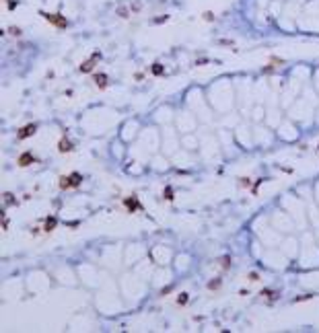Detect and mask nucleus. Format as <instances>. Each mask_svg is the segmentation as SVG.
Here are the masks:
<instances>
[{
    "label": "nucleus",
    "mask_w": 319,
    "mask_h": 333,
    "mask_svg": "<svg viewBox=\"0 0 319 333\" xmlns=\"http://www.w3.org/2000/svg\"><path fill=\"white\" fill-rule=\"evenodd\" d=\"M317 152H319V146H317Z\"/></svg>",
    "instance_id": "obj_21"
},
{
    "label": "nucleus",
    "mask_w": 319,
    "mask_h": 333,
    "mask_svg": "<svg viewBox=\"0 0 319 333\" xmlns=\"http://www.w3.org/2000/svg\"><path fill=\"white\" fill-rule=\"evenodd\" d=\"M58 148H60V152H70L74 146H72V142H68L66 138H62V140L58 142Z\"/></svg>",
    "instance_id": "obj_5"
},
{
    "label": "nucleus",
    "mask_w": 319,
    "mask_h": 333,
    "mask_svg": "<svg viewBox=\"0 0 319 333\" xmlns=\"http://www.w3.org/2000/svg\"><path fill=\"white\" fill-rule=\"evenodd\" d=\"M165 199H167V202H171V199H173V189H171V187H165Z\"/></svg>",
    "instance_id": "obj_11"
},
{
    "label": "nucleus",
    "mask_w": 319,
    "mask_h": 333,
    "mask_svg": "<svg viewBox=\"0 0 319 333\" xmlns=\"http://www.w3.org/2000/svg\"><path fill=\"white\" fill-rule=\"evenodd\" d=\"M177 302H179V304H185V302H188V294H185V292H181L179 298H177Z\"/></svg>",
    "instance_id": "obj_12"
},
{
    "label": "nucleus",
    "mask_w": 319,
    "mask_h": 333,
    "mask_svg": "<svg viewBox=\"0 0 319 333\" xmlns=\"http://www.w3.org/2000/svg\"><path fill=\"white\" fill-rule=\"evenodd\" d=\"M126 204H128V208H134V206H136V202H134V199H128Z\"/></svg>",
    "instance_id": "obj_20"
},
{
    "label": "nucleus",
    "mask_w": 319,
    "mask_h": 333,
    "mask_svg": "<svg viewBox=\"0 0 319 333\" xmlns=\"http://www.w3.org/2000/svg\"><path fill=\"white\" fill-rule=\"evenodd\" d=\"M8 33L17 37V35H21V29H19V27H10V29H8Z\"/></svg>",
    "instance_id": "obj_14"
},
{
    "label": "nucleus",
    "mask_w": 319,
    "mask_h": 333,
    "mask_svg": "<svg viewBox=\"0 0 319 333\" xmlns=\"http://www.w3.org/2000/svg\"><path fill=\"white\" fill-rule=\"evenodd\" d=\"M76 187V185H80V175H70V177H62V179H60V187L62 189H66V187Z\"/></svg>",
    "instance_id": "obj_2"
},
{
    "label": "nucleus",
    "mask_w": 319,
    "mask_h": 333,
    "mask_svg": "<svg viewBox=\"0 0 319 333\" xmlns=\"http://www.w3.org/2000/svg\"><path fill=\"white\" fill-rule=\"evenodd\" d=\"M220 284H222V280H220V278H214V280L208 284V288H210V290H216V288H218Z\"/></svg>",
    "instance_id": "obj_8"
},
{
    "label": "nucleus",
    "mask_w": 319,
    "mask_h": 333,
    "mask_svg": "<svg viewBox=\"0 0 319 333\" xmlns=\"http://www.w3.org/2000/svg\"><path fill=\"white\" fill-rule=\"evenodd\" d=\"M99 58V52L93 56V60H86V62H82L80 64V72H91V70H93V66H95V60Z\"/></svg>",
    "instance_id": "obj_4"
},
{
    "label": "nucleus",
    "mask_w": 319,
    "mask_h": 333,
    "mask_svg": "<svg viewBox=\"0 0 319 333\" xmlns=\"http://www.w3.org/2000/svg\"><path fill=\"white\" fill-rule=\"evenodd\" d=\"M249 181H251V179H247V177H243V179H241V185H243V187H249Z\"/></svg>",
    "instance_id": "obj_18"
},
{
    "label": "nucleus",
    "mask_w": 319,
    "mask_h": 333,
    "mask_svg": "<svg viewBox=\"0 0 319 333\" xmlns=\"http://www.w3.org/2000/svg\"><path fill=\"white\" fill-rule=\"evenodd\" d=\"M118 14H120V17H124V19H128V8L120 6V8H118Z\"/></svg>",
    "instance_id": "obj_13"
},
{
    "label": "nucleus",
    "mask_w": 319,
    "mask_h": 333,
    "mask_svg": "<svg viewBox=\"0 0 319 333\" xmlns=\"http://www.w3.org/2000/svg\"><path fill=\"white\" fill-rule=\"evenodd\" d=\"M41 17H45L52 25H56V27H60V29H64V27L68 25V21H66L62 14H48V12H41Z\"/></svg>",
    "instance_id": "obj_1"
},
{
    "label": "nucleus",
    "mask_w": 319,
    "mask_h": 333,
    "mask_svg": "<svg viewBox=\"0 0 319 333\" xmlns=\"http://www.w3.org/2000/svg\"><path fill=\"white\" fill-rule=\"evenodd\" d=\"M29 163H33V157H31V154H29V152H25V154H23V157L19 159V165H23V167H27Z\"/></svg>",
    "instance_id": "obj_7"
},
{
    "label": "nucleus",
    "mask_w": 319,
    "mask_h": 333,
    "mask_svg": "<svg viewBox=\"0 0 319 333\" xmlns=\"http://www.w3.org/2000/svg\"><path fill=\"white\" fill-rule=\"evenodd\" d=\"M95 82H97L99 88H105L107 86V76L105 74H95Z\"/></svg>",
    "instance_id": "obj_6"
},
{
    "label": "nucleus",
    "mask_w": 319,
    "mask_h": 333,
    "mask_svg": "<svg viewBox=\"0 0 319 333\" xmlns=\"http://www.w3.org/2000/svg\"><path fill=\"white\" fill-rule=\"evenodd\" d=\"M35 130H37V125H35V123H29V125H25V128H21V130H19V138L23 140V138L33 136V134H35Z\"/></svg>",
    "instance_id": "obj_3"
},
{
    "label": "nucleus",
    "mask_w": 319,
    "mask_h": 333,
    "mask_svg": "<svg viewBox=\"0 0 319 333\" xmlns=\"http://www.w3.org/2000/svg\"><path fill=\"white\" fill-rule=\"evenodd\" d=\"M262 296H268V298H276V292H270V290H264Z\"/></svg>",
    "instance_id": "obj_15"
},
{
    "label": "nucleus",
    "mask_w": 319,
    "mask_h": 333,
    "mask_svg": "<svg viewBox=\"0 0 319 333\" xmlns=\"http://www.w3.org/2000/svg\"><path fill=\"white\" fill-rule=\"evenodd\" d=\"M150 70H152V74H163V66L161 64H152Z\"/></svg>",
    "instance_id": "obj_10"
},
{
    "label": "nucleus",
    "mask_w": 319,
    "mask_h": 333,
    "mask_svg": "<svg viewBox=\"0 0 319 333\" xmlns=\"http://www.w3.org/2000/svg\"><path fill=\"white\" fill-rule=\"evenodd\" d=\"M202 17H204V19H206V21H214V14H212V12H204Z\"/></svg>",
    "instance_id": "obj_17"
},
{
    "label": "nucleus",
    "mask_w": 319,
    "mask_h": 333,
    "mask_svg": "<svg viewBox=\"0 0 319 333\" xmlns=\"http://www.w3.org/2000/svg\"><path fill=\"white\" fill-rule=\"evenodd\" d=\"M54 224H56V218H54V216H50V218H48V222H45V230L50 232V230L54 228Z\"/></svg>",
    "instance_id": "obj_9"
},
{
    "label": "nucleus",
    "mask_w": 319,
    "mask_h": 333,
    "mask_svg": "<svg viewBox=\"0 0 319 333\" xmlns=\"http://www.w3.org/2000/svg\"><path fill=\"white\" fill-rule=\"evenodd\" d=\"M249 280H251V282H257V280H259V274L251 272V274H249Z\"/></svg>",
    "instance_id": "obj_16"
},
{
    "label": "nucleus",
    "mask_w": 319,
    "mask_h": 333,
    "mask_svg": "<svg viewBox=\"0 0 319 333\" xmlns=\"http://www.w3.org/2000/svg\"><path fill=\"white\" fill-rule=\"evenodd\" d=\"M229 261H231V259H229V257H222V265H224V268H229V265H231V263H229Z\"/></svg>",
    "instance_id": "obj_19"
}]
</instances>
